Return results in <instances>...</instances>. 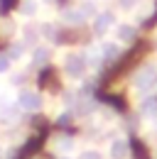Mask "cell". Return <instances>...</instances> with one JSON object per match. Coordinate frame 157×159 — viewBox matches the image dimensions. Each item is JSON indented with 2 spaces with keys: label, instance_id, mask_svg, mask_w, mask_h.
Instances as JSON below:
<instances>
[{
  "label": "cell",
  "instance_id": "obj_15",
  "mask_svg": "<svg viewBox=\"0 0 157 159\" xmlns=\"http://www.w3.org/2000/svg\"><path fill=\"white\" fill-rule=\"evenodd\" d=\"M101 61H103V57H101V52H91V57L86 59V64H88L91 69H98V66H101Z\"/></svg>",
  "mask_w": 157,
  "mask_h": 159
},
{
  "label": "cell",
  "instance_id": "obj_11",
  "mask_svg": "<svg viewBox=\"0 0 157 159\" xmlns=\"http://www.w3.org/2000/svg\"><path fill=\"white\" fill-rule=\"evenodd\" d=\"M37 7H39L37 0H22V5H20V12L30 17V15H35V12H37Z\"/></svg>",
  "mask_w": 157,
  "mask_h": 159
},
{
  "label": "cell",
  "instance_id": "obj_4",
  "mask_svg": "<svg viewBox=\"0 0 157 159\" xmlns=\"http://www.w3.org/2000/svg\"><path fill=\"white\" fill-rule=\"evenodd\" d=\"M113 22H116V15H113V12H98L96 17H93V32H96V34H106Z\"/></svg>",
  "mask_w": 157,
  "mask_h": 159
},
{
  "label": "cell",
  "instance_id": "obj_13",
  "mask_svg": "<svg viewBox=\"0 0 157 159\" xmlns=\"http://www.w3.org/2000/svg\"><path fill=\"white\" fill-rule=\"evenodd\" d=\"M0 113H2V115H17L20 105L17 103H5V105H0Z\"/></svg>",
  "mask_w": 157,
  "mask_h": 159
},
{
  "label": "cell",
  "instance_id": "obj_20",
  "mask_svg": "<svg viewBox=\"0 0 157 159\" xmlns=\"http://www.w3.org/2000/svg\"><path fill=\"white\" fill-rule=\"evenodd\" d=\"M137 2H140V0H118V5H120L123 10H133V7H137Z\"/></svg>",
  "mask_w": 157,
  "mask_h": 159
},
{
  "label": "cell",
  "instance_id": "obj_1",
  "mask_svg": "<svg viewBox=\"0 0 157 159\" xmlns=\"http://www.w3.org/2000/svg\"><path fill=\"white\" fill-rule=\"evenodd\" d=\"M155 81H157V66L150 64V66H142V69L135 74L133 83H135L137 91H147L150 86H155Z\"/></svg>",
  "mask_w": 157,
  "mask_h": 159
},
{
  "label": "cell",
  "instance_id": "obj_19",
  "mask_svg": "<svg viewBox=\"0 0 157 159\" xmlns=\"http://www.w3.org/2000/svg\"><path fill=\"white\" fill-rule=\"evenodd\" d=\"M42 34H44L47 39H57V30H54L52 25H44V27H42Z\"/></svg>",
  "mask_w": 157,
  "mask_h": 159
},
{
  "label": "cell",
  "instance_id": "obj_18",
  "mask_svg": "<svg viewBox=\"0 0 157 159\" xmlns=\"http://www.w3.org/2000/svg\"><path fill=\"white\" fill-rule=\"evenodd\" d=\"M78 159H103V157H101V152H98V149H86V152H81V154H78Z\"/></svg>",
  "mask_w": 157,
  "mask_h": 159
},
{
  "label": "cell",
  "instance_id": "obj_14",
  "mask_svg": "<svg viewBox=\"0 0 157 159\" xmlns=\"http://www.w3.org/2000/svg\"><path fill=\"white\" fill-rule=\"evenodd\" d=\"M22 52H25V44H22V42H17V44H12V49L7 52V57H10V61H12V59H20V57H22Z\"/></svg>",
  "mask_w": 157,
  "mask_h": 159
},
{
  "label": "cell",
  "instance_id": "obj_2",
  "mask_svg": "<svg viewBox=\"0 0 157 159\" xmlns=\"http://www.w3.org/2000/svg\"><path fill=\"white\" fill-rule=\"evenodd\" d=\"M86 57L83 54H71V57H66V64H64V69H66V76L69 79H81L83 74H86Z\"/></svg>",
  "mask_w": 157,
  "mask_h": 159
},
{
  "label": "cell",
  "instance_id": "obj_5",
  "mask_svg": "<svg viewBox=\"0 0 157 159\" xmlns=\"http://www.w3.org/2000/svg\"><path fill=\"white\" fill-rule=\"evenodd\" d=\"M101 57H103V61H116L120 57V47L116 42H103L101 44Z\"/></svg>",
  "mask_w": 157,
  "mask_h": 159
},
{
  "label": "cell",
  "instance_id": "obj_7",
  "mask_svg": "<svg viewBox=\"0 0 157 159\" xmlns=\"http://www.w3.org/2000/svg\"><path fill=\"white\" fill-rule=\"evenodd\" d=\"M118 39L120 42H133L135 39V34H137V30H135V25H118Z\"/></svg>",
  "mask_w": 157,
  "mask_h": 159
},
{
  "label": "cell",
  "instance_id": "obj_21",
  "mask_svg": "<svg viewBox=\"0 0 157 159\" xmlns=\"http://www.w3.org/2000/svg\"><path fill=\"white\" fill-rule=\"evenodd\" d=\"M10 69V57L7 54H0V74H5Z\"/></svg>",
  "mask_w": 157,
  "mask_h": 159
},
{
  "label": "cell",
  "instance_id": "obj_8",
  "mask_svg": "<svg viewBox=\"0 0 157 159\" xmlns=\"http://www.w3.org/2000/svg\"><path fill=\"white\" fill-rule=\"evenodd\" d=\"M140 115L145 120H157V100H145L140 105Z\"/></svg>",
  "mask_w": 157,
  "mask_h": 159
},
{
  "label": "cell",
  "instance_id": "obj_3",
  "mask_svg": "<svg viewBox=\"0 0 157 159\" xmlns=\"http://www.w3.org/2000/svg\"><path fill=\"white\" fill-rule=\"evenodd\" d=\"M17 105L22 110H39L42 108V96L35 93V91H22L17 98Z\"/></svg>",
  "mask_w": 157,
  "mask_h": 159
},
{
  "label": "cell",
  "instance_id": "obj_6",
  "mask_svg": "<svg viewBox=\"0 0 157 159\" xmlns=\"http://www.w3.org/2000/svg\"><path fill=\"white\" fill-rule=\"evenodd\" d=\"M111 157L113 159H125L128 157V142H125V139L111 142Z\"/></svg>",
  "mask_w": 157,
  "mask_h": 159
},
{
  "label": "cell",
  "instance_id": "obj_17",
  "mask_svg": "<svg viewBox=\"0 0 157 159\" xmlns=\"http://www.w3.org/2000/svg\"><path fill=\"white\" fill-rule=\"evenodd\" d=\"M81 12H83V17H88V15H93V17H96V15H98V10H96V5H93V2H83V5H81Z\"/></svg>",
  "mask_w": 157,
  "mask_h": 159
},
{
  "label": "cell",
  "instance_id": "obj_9",
  "mask_svg": "<svg viewBox=\"0 0 157 159\" xmlns=\"http://www.w3.org/2000/svg\"><path fill=\"white\" fill-rule=\"evenodd\" d=\"M83 20H86V17H83L81 7H71V10H64V22H69V25H81Z\"/></svg>",
  "mask_w": 157,
  "mask_h": 159
},
{
  "label": "cell",
  "instance_id": "obj_10",
  "mask_svg": "<svg viewBox=\"0 0 157 159\" xmlns=\"http://www.w3.org/2000/svg\"><path fill=\"white\" fill-rule=\"evenodd\" d=\"M47 59H49V49H47V47H35V52H32V64H35V66H42Z\"/></svg>",
  "mask_w": 157,
  "mask_h": 159
},
{
  "label": "cell",
  "instance_id": "obj_12",
  "mask_svg": "<svg viewBox=\"0 0 157 159\" xmlns=\"http://www.w3.org/2000/svg\"><path fill=\"white\" fill-rule=\"evenodd\" d=\"M39 39V30H35V27H25V44H37Z\"/></svg>",
  "mask_w": 157,
  "mask_h": 159
},
{
  "label": "cell",
  "instance_id": "obj_16",
  "mask_svg": "<svg viewBox=\"0 0 157 159\" xmlns=\"http://www.w3.org/2000/svg\"><path fill=\"white\" fill-rule=\"evenodd\" d=\"M57 142H59V149H61V152H71V149H74V139L71 137H59Z\"/></svg>",
  "mask_w": 157,
  "mask_h": 159
},
{
  "label": "cell",
  "instance_id": "obj_22",
  "mask_svg": "<svg viewBox=\"0 0 157 159\" xmlns=\"http://www.w3.org/2000/svg\"><path fill=\"white\" fill-rule=\"evenodd\" d=\"M47 2H52V0H47Z\"/></svg>",
  "mask_w": 157,
  "mask_h": 159
}]
</instances>
